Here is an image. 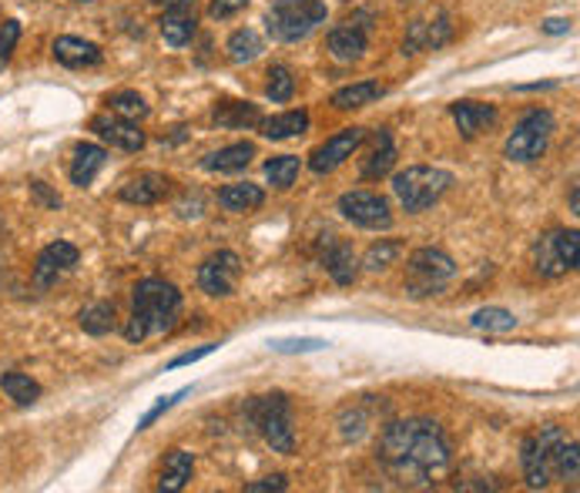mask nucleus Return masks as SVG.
Listing matches in <instances>:
<instances>
[{"label": "nucleus", "instance_id": "nucleus-47", "mask_svg": "<svg viewBox=\"0 0 580 493\" xmlns=\"http://www.w3.org/2000/svg\"><path fill=\"white\" fill-rule=\"evenodd\" d=\"M544 31H547V34H567V31H570V21L550 18V21H544Z\"/></svg>", "mask_w": 580, "mask_h": 493}, {"label": "nucleus", "instance_id": "nucleus-31", "mask_svg": "<svg viewBox=\"0 0 580 493\" xmlns=\"http://www.w3.org/2000/svg\"><path fill=\"white\" fill-rule=\"evenodd\" d=\"M77 322L88 336H108L115 329V302H92L77 312Z\"/></svg>", "mask_w": 580, "mask_h": 493}, {"label": "nucleus", "instance_id": "nucleus-4", "mask_svg": "<svg viewBox=\"0 0 580 493\" xmlns=\"http://www.w3.org/2000/svg\"><path fill=\"white\" fill-rule=\"evenodd\" d=\"M245 417L253 420L259 437L276 450V453H292L296 450V430H292V406L286 393H266L253 396L245 403Z\"/></svg>", "mask_w": 580, "mask_h": 493}, {"label": "nucleus", "instance_id": "nucleus-34", "mask_svg": "<svg viewBox=\"0 0 580 493\" xmlns=\"http://www.w3.org/2000/svg\"><path fill=\"white\" fill-rule=\"evenodd\" d=\"M470 325L486 329V333H511V329H517V315L511 309H501V306H486V309L473 312Z\"/></svg>", "mask_w": 580, "mask_h": 493}, {"label": "nucleus", "instance_id": "nucleus-25", "mask_svg": "<svg viewBox=\"0 0 580 493\" xmlns=\"http://www.w3.org/2000/svg\"><path fill=\"white\" fill-rule=\"evenodd\" d=\"M212 121H215L218 128H259L262 111H259V105H253V101H232V98H225V101L215 105Z\"/></svg>", "mask_w": 580, "mask_h": 493}, {"label": "nucleus", "instance_id": "nucleus-35", "mask_svg": "<svg viewBox=\"0 0 580 493\" xmlns=\"http://www.w3.org/2000/svg\"><path fill=\"white\" fill-rule=\"evenodd\" d=\"M299 169H302L299 154H279V158L266 161V179L276 189H292V182L299 179Z\"/></svg>", "mask_w": 580, "mask_h": 493}, {"label": "nucleus", "instance_id": "nucleus-32", "mask_svg": "<svg viewBox=\"0 0 580 493\" xmlns=\"http://www.w3.org/2000/svg\"><path fill=\"white\" fill-rule=\"evenodd\" d=\"M225 51H228V57H232L235 64H248V61H256V57L262 54V37H259L253 28H241V31H235V34L228 37Z\"/></svg>", "mask_w": 580, "mask_h": 493}, {"label": "nucleus", "instance_id": "nucleus-37", "mask_svg": "<svg viewBox=\"0 0 580 493\" xmlns=\"http://www.w3.org/2000/svg\"><path fill=\"white\" fill-rule=\"evenodd\" d=\"M266 95H269L276 105L292 101V95H296V77H292V71H289L286 64H272V67H269V85H266Z\"/></svg>", "mask_w": 580, "mask_h": 493}, {"label": "nucleus", "instance_id": "nucleus-44", "mask_svg": "<svg viewBox=\"0 0 580 493\" xmlns=\"http://www.w3.org/2000/svg\"><path fill=\"white\" fill-rule=\"evenodd\" d=\"M208 353H215V346H212V343H208V346H202V350H192V353H182V356H175V360L169 363V369H179V366L198 363V360H205Z\"/></svg>", "mask_w": 580, "mask_h": 493}, {"label": "nucleus", "instance_id": "nucleus-7", "mask_svg": "<svg viewBox=\"0 0 580 493\" xmlns=\"http://www.w3.org/2000/svg\"><path fill=\"white\" fill-rule=\"evenodd\" d=\"M580 262V232L577 228H554L544 232L534 245V269L544 279H560L573 272Z\"/></svg>", "mask_w": 580, "mask_h": 493}, {"label": "nucleus", "instance_id": "nucleus-14", "mask_svg": "<svg viewBox=\"0 0 580 493\" xmlns=\"http://www.w3.org/2000/svg\"><path fill=\"white\" fill-rule=\"evenodd\" d=\"M319 262L322 269L333 276L336 286H353L356 276H359V259L353 253V245L336 238V235H322L319 242Z\"/></svg>", "mask_w": 580, "mask_h": 493}, {"label": "nucleus", "instance_id": "nucleus-42", "mask_svg": "<svg viewBox=\"0 0 580 493\" xmlns=\"http://www.w3.org/2000/svg\"><path fill=\"white\" fill-rule=\"evenodd\" d=\"M245 8H248V0H212L208 14H212L215 21H228V18H235V14H241Z\"/></svg>", "mask_w": 580, "mask_h": 493}, {"label": "nucleus", "instance_id": "nucleus-43", "mask_svg": "<svg viewBox=\"0 0 580 493\" xmlns=\"http://www.w3.org/2000/svg\"><path fill=\"white\" fill-rule=\"evenodd\" d=\"M289 490V480L282 473L276 476H266V480H253V483H245V493H282Z\"/></svg>", "mask_w": 580, "mask_h": 493}, {"label": "nucleus", "instance_id": "nucleus-5", "mask_svg": "<svg viewBox=\"0 0 580 493\" xmlns=\"http://www.w3.org/2000/svg\"><path fill=\"white\" fill-rule=\"evenodd\" d=\"M325 4L322 0H276L269 8L266 28L276 41L282 44H296L305 41L319 24H325Z\"/></svg>", "mask_w": 580, "mask_h": 493}, {"label": "nucleus", "instance_id": "nucleus-26", "mask_svg": "<svg viewBox=\"0 0 580 493\" xmlns=\"http://www.w3.org/2000/svg\"><path fill=\"white\" fill-rule=\"evenodd\" d=\"M262 202H266V192H262V185H253V182L225 185L218 192V205L225 212H256V208H262Z\"/></svg>", "mask_w": 580, "mask_h": 493}, {"label": "nucleus", "instance_id": "nucleus-6", "mask_svg": "<svg viewBox=\"0 0 580 493\" xmlns=\"http://www.w3.org/2000/svg\"><path fill=\"white\" fill-rule=\"evenodd\" d=\"M457 276V262L440 249H417L406 262V292L412 299L440 296Z\"/></svg>", "mask_w": 580, "mask_h": 493}, {"label": "nucleus", "instance_id": "nucleus-16", "mask_svg": "<svg viewBox=\"0 0 580 493\" xmlns=\"http://www.w3.org/2000/svg\"><path fill=\"white\" fill-rule=\"evenodd\" d=\"M366 14H356V18H346L343 24H336L333 31H329L325 44H329V54H333L336 61L343 64H353L363 57L366 44H369V24H363Z\"/></svg>", "mask_w": 580, "mask_h": 493}, {"label": "nucleus", "instance_id": "nucleus-39", "mask_svg": "<svg viewBox=\"0 0 580 493\" xmlns=\"http://www.w3.org/2000/svg\"><path fill=\"white\" fill-rule=\"evenodd\" d=\"M18 37H21V21L8 18L4 24H0V71L8 67V61L18 47Z\"/></svg>", "mask_w": 580, "mask_h": 493}, {"label": "nucleus", "instance_id": "nucleus-45", "mask_svg": "<svg viewBox=\"0 0 580 493\" xmlns=\"http://www.w3.org/2000/svg\"><path fill=\"white\" fill-rule=\"evenodd\" d=\"M31 192H34V199L44 202L47 208H57V205H61V195H54L44 182H31Z\"/></svg>", "mask_w": 580, "mask_h": 493}, {"label": "nucleus", "instance_id": "nucleus-20", "mask_svg": "<svg viewBox=\"0 0 580 493\" xmlns=\"http://www.w3.org/2000/svg\"><path fill=\"white\" fill-rule=\"evenodd\" d=\"M108 164V151L101 148V144H77L74 148V158H71V182L77 185V189H88L95 179H98V172Z\"/></svg>", "mask_w": 580, "mask_h": 493}, {"label": "nucleus", "instance_id": "nucleus-11", "mask_svg": "<svg viewBox=\"0 0 580 493\" xmlns=\"http://www.w3.org/2000/svg\"><path fill=\"white\" fill-rule=\"evenodd\" d=\"M363 141H366V128H343L340 135L325 138V141L309 154V169H312L315 175L336 172L346 158H353V151H356Z\"/></svg>", "mask_w": 580, "mask_h": 493}, {"label": "nucleus", "instance_id": "nucleus-3", "mask_svg": "<svg viewBox=\"0 0 580 493\" xmlns=\"http://www.w3.org/2000/svg\"><path fill=\"white\" fill-rule=\"evenodd\" d=\"M450 185H453V172L433 169V164H409V169L393 175V195L409 215L433 208L450 192Z\"/></svg>", "mask_w": 580, "mask_h": 493}, {"label": "nucleus", "instance_id": "nucleus-12", "mask_svg": "<svg viewBox=\"0 0 580 493\" xmlns=\"http://www.w3.org/2000/svg\"><path fill=\"white\" fill-rule=\"evenodd\" d=\"M241 276V259L228 249L208 256L202 266H198V286L205 296H232L235 292V282Z\"/></svg>", "mask_w": 580, "mask_h": 493}, {"label": "nucleus", "instance_id": "nucleus-8", "mask_svg": "<svg viewBox=\"0 0 580 493\" xmlns=\"http://www.w3.org/2000/svg\"><path fill=\"white\" fill-rule=\"evenodd\" d=\"M550 135H554V115L544 111V108L527 111V115L517 121V128L511 131V138H507V144H504V154H507L511 161H520V164L537 161V158L547 151Z\"/></svg>", "mask_w": 580, "mask_h": 493}, {"label": "nucleus", "instance_id": "nucleus-38", "mask_svg": "<svg viewBox=\"0 0 580 493\" xmlns=\"http://www.w3.org/2000/svg\"><path fill=\"white\" fill-rule=\"evenodd\" d=\"M399 253H402V245H399V242H393V238H379L376 245H369V253H366L363 266H366L369 272H383V269H389V266L399 259Z\"/></svg>", "mask_w": 580, "mask_h": 493}, {"label": "nucleus", "instance_id": "nucleus-2", "mask_svg": "<svg viewBox=\"0 0 580 493\" xmlns=\"http://www.w3.org/2000/svg\"><path fill=\"white\" fill-rule=\"evenodd\" d=\"M182 312V292L164 282L158 276L141 279L131 289V319L125 325V340L128 343H144L148 336L169 333Z\"/></svg>", "mask_w": 580, "mask_h": 493}, {"label": "nucleus", "instance_id": "nucleus-30", "mask_svg": "<svg viewBox=\"0 0 580 493\" xmlns=\"http://www.w3.org/2000/svg\"><path fill=\"white\" fill-rule=\"evenodd\" d=\"M195 31H198V24H195L192 11H164V18H161V37L169 41L172 47L192 44Z\"/></svg>", "mask_w": 580, "mask_h": 493}, {"label": "nucleus", "instance_id": "nucleus-48", "mask_svg": "<svg viewBox=\"0 0 580 493\" xmlns=\"http://www.w3.org/2000/svg\"><path fill=\"white\" fill-rule=\"evenodd\" d=\"M570 212L580 215V189L577 185H570Z\"/></svg>", "mask_w": 580, "mask_h": 493}, {"label": "nucleus", "instance_id": "nucleus-10", "mask_svg": "<svg viewBox=\"0 0 580 493\" xmlns=\"http://www.w3.org/2000/svg\"><path fill=\"white\" fill-rule=\"evenodd\" d=\"M340 212L343 218H350L353 225L359 228H369V232H386L393 228V212H389V202L376 192H346L340 199Z\"/></svg>", "mask_w": 580, "mask_h": 493}, {"label": "nucleus", "instance_id": "nucleus-28", "mask_svg": "<svg viewBox=\"0 0 580 493\" xmlns=\"http://www.w3.org/2000/svg\"><path fill=\"white\" fill-rule=\"evenodd\" d=\"M383 95H386V85H379V81H359V85L340 88L333 95V105L340 111H356V108H366V105L379 101Z\"/></svg>", "mask_w": 580, "mask_h": 493}, {"label": "nucleus", "instance_id": "nucleus-21", "mask_svg": "<svg viewBox=\"0 0 580 493\" xmlns=\"http://www.w3.org/2000/svg\"><path fill=\"white\" fill-rule=\"evenodd\" d=\"M192 473H195V457L189 450H169V453H164L161 473H158V490L179 493V490L189 486Z\"/></svg>", "mask_w": 580, "mask_h": 493}, {"label": "nucleus", "instance_id": "nucleus-13", "mask_svg": "<svg viewBox=\"0 0 580 493\" xmlns=\"http://www.w3.org/2000/svg\"><path fill=\"white\" fill-rule=\"evenodd\" d=\"M77 262H80L77 245H71V242H51L47 249L37 256V262H34V286L37 289L57 286L67 272H74Z\"/></svg>", "mask_w": 580, "mask_h": 493}, {"label": "nucleus", "instance_id": "nucleus-41", "mask_svg": "<svg viewBox=\"0 0 580 493\" xmlns=\"http://www.w3.org/2000/svg\"><path fill=\"white\" fill-rule=\"evenodd\" d=\"M269 346L276 353H315V350H325L329 343L325 340H276Z\"/></svg>", "mask_w": 580, "mask_h": 493}, {"label": "nucleus", "instance_id": "nucleus-33", "mask_svg": "<svg viewBox=\"0 0 580 493\" xmlns=\"http://www.w3.org/2000/svg\"><path fill=\"white\" fill-rule=\"evenodd\" d=\"M0 389H4L18 406H34L41 399V383H34L24 373H4L0 376Z\"/></svg>", "mask_w": 580, "mask_h": 493}, {"label": "nucleus", "instance_id": "nucleus-29", "mask_svg": "<svg viewBox=\"0 0 580 493\" xmlns=\"http://www.w3.org/2000/svg\"><path fill=\"white\" fill-rule=\"evenodd\" d=\"M550 473L563 483H577L580 476V450H577V440H567V433L557 440L550 453Z\"/></svg>", "mask_w": 580, "mask_h": 493}, {"label": "nucleus", "instance_id": "nucleus-1", "mask_svg": "<svg viewBox=\"0 0 580 493\" xmlns=\"http://www.w3.org/2000/svg\"><path fill=\"white\" fill-rule=\"evenodd\" d=\"M376 453L379 463L406 486H430L453 463V450L443 427L423 417L386 424Z\"/></svg>", "mask_w": 580, "mask_h": 493}, {"label": "nucleus", "instance_id": "nucleus-40", "mask_svg": "<svg viewBox=\"0 0 580 493\" xmlns=\"http://www.w3.org/2000/svg\"><path fill=\"white\" fill-rule=\"evenodd\" d=\"M189 393H192V386H185V389H179V393H172V396H161V399H158V403H154V406L148 409V414H144V417L138 420V430H148V427H151V424H154L158 417H164V414H169V409H172V406H175V403H179L182 396H189Z\"/></svg>", "mask_w": 580, "mask_h": 493}, {"label": "nucleus", "instance_id": "nucleus-22", "mask_svg": "<svg viewBox=\"0 0 580 493\" xmlns=\"http://www.w3.org/2000/svg\"><path fill=\"white\" fill-rule=\"evenodd\" d=\"M169 192H172L169 179L154 175V172H144L138 179H128L118 195H121V202H131V205H154V202H161Z\"/></svg>", "mask_w": 580, "mask_h": 493}, {"label": "nucleus", "instance_id": "nucleus-27", "mask_svg": "<svg viewBox=\"0 0 580 493\" xmlns=\"http://www.w3.org/2000/svg\"><path fill=\"white\" fill-rule=\"evenodd\" d=\"M262 135L272 138V141H286V138H299L309 131V111H286V115H272V118H262L259 121Z\"/></svg>", "mask_w": 580, "mask_h": 493}, {"label": "nucleus", "instance_id": "nucleus-19", "mask_svg": "<svg viewBox=\"0 0 580 493\" xmlns=\"http://www.w3.org/2000/svg\"><path fill=\"white\" fill-rule=\"evenodd\" d=\"M450 115H453V121H457V128L466 141H473L476 135H483L486 128L496 125V108L483 105V101H453Z\"/></svg>", "mask_w": 580, "mask_h": 493}, {"label": "nucleus", "instance_id": "nucleus-17", "mask_svg": "<svg viewBox=\"0 0 580 493\" xmlns=\"http://www.w3.org/2000/svg\"><path fill=\"white\" fill-rule=\"evenodd\" d=\"M92 131L108 141L111 148H121V151H141L144 148V131L138 128V121H128L121 115H95L92 118Z\"/></svg>", "mask_w": 580, "mask_h": 493}, {"label": "nucleus", "instance_id": "nucleus-18", "mask_svg": "<svg viewBox=\"0 0 580 493\" xmlns=\"http://www.w3.org/2000/svg\"><path fill=\"white\" fill-rule=\"evenodd\" d=\"M51 51H54V61H57V64L74 67V71H80V67H98V64L105 61V51H101L95 41L71 37V34L57 37Z\"/></svg>", "mask_w": 580, "mask_h": 493}, {"label": "nucleus", "instance_id": "nucleus-9", "mask_svg": "<svg viewBox=\"0 0 580 493\" xmlns=\"http://www.w3.org/2000/svg\"><path fill=\"white\" fill-rule=\"evenodd\" d=\"M563 437L560 427H544L540 433L524 437L520 443V467H524V480L530 490H544L550 486L554 473H550V453L557 447V440Z\"/></svg>", "mask_w": 580, "mask_h": 493}, {"label": "nucleus", "instance_id": "nucleus-46", "mask_svg": "<svg viewBox=\"0 0 580 493\" xmlns=\"http://www.w3.org/2000/svg\"><path fill=\"white\" fill-rule=\"evenodd\" d=\"M148 4H158V8H164V11H192V14H195L198 0H148Z\"/></svg>", "mask_w": 580, "mask_h": 493}, {"label": "nucleus", "instance_id": "nucleus-15", "mask_svg": "<svg viewBox=\"0 0 580 493\" xmlns=\"http://www.w3.org/2000/svg\"><path fill=\"white\" fill-rule=\"evenodd\" d=\"M453 37V24L450 14L437 11L433 18H417L409 24L406 37H402V54H420V51H437Z\"/></svg>", "mask_w": 580, "mask_h": 493}, {"label": "nucleus", "instance_id": "nucleus-24", "mask_svg": "<svg viewBox=\"0 0 580 493\" xmlns=\"http://www.w3.org/2000/svg\"><path fill=\"white\" fill-rule=\"evenodd\" d=\"M253 158H256V144H253V141H238V144H228V148L212 151V154L202 161V169H205V172L228 175V172L248 169V164H253Z\"/></svg>", "mask_w": 580, "mask_h": 493}, {"label": "nucleus", "instance_id": "nucleus-23", "mask_svg": "<svg viewBox=\"0 0 580 493\" xmlns=\"http://www.w3.org/2000/svg\"><path fill=\"white\" fill-rule=\"evenodd\" d=\"M393 161H396L393 135H389L386 128H379V131H373V151L363 158V169H359V175H363L366 182H379V179H386V175H389Z\"/></svg>", "mask_w": 580, "mask_h": 493}, {"label": "nucleus", "instance_id": "nucleus-36", "mask_svg": "<svg viewBox=\"0 0 580 493\" xmlns=\"http://www.w3.org/2000/svg\"><path fill=\"white\" fill-rule=\"evenodd\" d=\"M108 111H111V115H121V118H128V121H144V118L151 115V108L144 105V98H141L138 92H115V95L108 98Z\"/></svg>", "mask_w": 580, "mask_h": 493}]
</instances>
